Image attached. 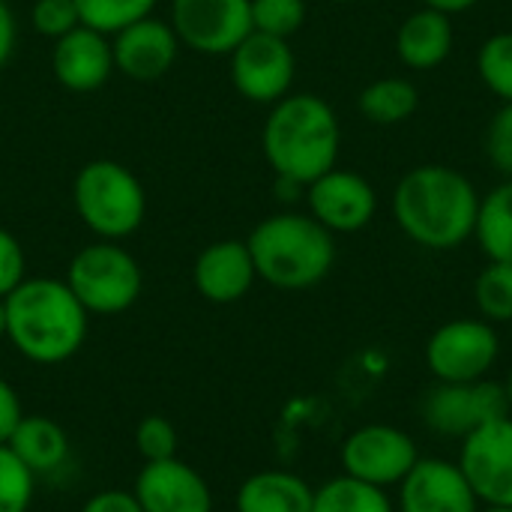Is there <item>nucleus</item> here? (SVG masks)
<instances>
[{"mask_svg": "<svg viewBox=\"0 0 512 512\" xmlns=\"http://www.w3.org/2000/svg\"><path fill=\"white\" fill-rule=\"evenodd\" d=\"M21 417H24V411H21V402H18L15 390L0 378V447L12 438Z\"/></svg>", "mask_w": 512, "mask_h": 512, "instance_id": "obj_35", "label": "nucleus"}, {"mask_svg": "<svg viewBox=\"0 0 512 512\" xmlns=\"http://www.w3.org/2000/svg\"><path fill=\"white\" fill-rule=\"evenodd\" d=\"M75 6L84 27L114 36L117 30L153 15L156 0H75Z\"/></svg>", "mask_w": 512, "mask_h": 512, "instance_id": "obj_25", "label": "nucleus"}, {"mask_svg": "<svg viewBox=\"0 0 512 512\" xmlns=\"http://www.w3.org/2000/svg\"><path fill=\"white\" fill-rule=\"evenodd\" d=\"M51 69H54V78L60 87H66L72 93H93L114 72L111 39L93 27L78 24L66 36L54 39Z\"/></svg>", "mask_w": 512, "mask_h": 512, "instance_id": "obj_17", "label": "nucleus"}, {"mask_svg": "<svg viewBox=\"0 0 512 512\" xmlns=\"http://www.w3.org/2000/svg\"><path fill=\"white\" fill-rule=\"evenodd\" d=\"M66 285L87 315H120L141 297L144 273L120 243L96 240L75 252L66 270Z\"/></svg>", "mask_w": 512, "mask_h": 512, "instance_id": "obj_6", "label": "nucleus"}, {"mask_svg": "<svg viewBox=\"0 0 512 512\" xmlns=\"http://www.w3.org/2000/svg\"><path fill=\"white\" fill-rule=\"evenodd\" d=\"M0 339H6V303L0 297Z\"/></svg>", "mask_w": 512, "mask_h": 512, "instance_id": "obj_38", "label": "nucleus"}, {"mask_svg": "<svg viewBox=\"0 0 512 512\" xmlns=\"http://www.w3.org/2000/svg\"><path fill=\"white\" fill-rule=\"evenodd\" d=\"M315 489L288 471L252 474L237 492V512H312Z\"/></svg>", "mask_w": 512, "mask_h": 512, "instance_id": "obj_20", "label": "nucleus"}, {"mask_svg": "<svg viewBox=\"0 0 512 512\" xmlns=\"http://www.w3.org/2000/svg\"><path fill=\"white\" fill-rule=\"evenodd\" d=\"M312 512H393V501L384 489L342 474L315 489Z\"/></svg>", "mask_w": 512, "mask_h": 512, "instance_id": "obj_24", "label": "nucleus"}, {"mask_svg": "<svg viewBox=\"0 0 512 512\" xmlns=\"http://www.w3.org/2000/svg\"><path fill=\"white\" fill-rule=\"evenodd\" d=\"M306 0H252V30L291 39L306 24Z\"/></svg>", "mask_w": 512, "mask_h": 512, "instance_id": "obj_28", "label": "nucleus"}, {"mask_svg": "<svg viewBox=\"0 0 512 512\" xmlns=\"http://www.w3.org/2000/svg\"><path fill=\"white\" fill-rule=\"evenodd\" d=\"M480 192L474 180L453 168L426 162L402 174L393 192V219L402 234L432 252H450L474 237Z\"/></svg>", "mask_w": 512, "mask_h": 512, "instance_id": "obj_1", "label": "nucleus"}, {"mask_svg": "<svg viewBox=\"0 0 512 512\" xmlns=\"http://www.w3.org/2000/svg\"><path fill=\"white\" fill-rule=\"evenodd\" d=\"M3 303L6 339L30 363L57 366L81 351L87 339V309L66 279H24Z\"/></svg>", "mask_w": 512, "mask_h": 512, "instance_id": "obj_2", "label": "nucleus"}, {"mask_svg": "<svg viewBox=\"0 0 512 512\" xmlns=\"http://www.w3.org/2000/svg\"><path fill=\"white\" fill-rule=\"evenodd\" d=\"M456 45L453 15L438 12L432 6L414 9L396 30V54L402 66L414 72H432L450 60Z\"/></svg>", "mask_w": 512, "mask_h": 512, "instance_id": "obj_19", "label": "nucleus"}, {"mask_svg": "<svg viewBox=\"0 0 512 512\" xmlns=\"http://www.w3.org/2000/svg\"><path fill=\"white\" fill-rule=\"evenodd\" d=\"M477 75L501 102H512V30L492 33L480 45Z\"/></svg>", "mask_w": 512, "mask_h": 512, "instance_id": "obj_27", "label": "nucleus"}, {"mask_svg": "<svg viewBox=\"0 0 512 512\" xmlns=\"http://www.w3.org/2000/svg\"><path fill=\"white\" fill-rule=\"evenodd\" d=\"M333 3H360V0H333Z\"/></svg>", "mask_w": 512, "mask_h": 512, "instance_id": "obj_41", "label": "nucleus"}, {"mask_svg": "<svg viewBox=\"0 0 512 512\" xmlns=\"http://www.w3.org/2000/svg\"><path fill=\"white\" fill-rule=\"evenodd\" d=\"M504 393H507V408H510V417H512V372H510V378L504 381Z\"/></svg>", "mask_w": 512, "mask_h": 512, "instance_id": "obj_39", "label": "nucleus"}, {"mask_svg": "<svg viewBox=\"0 0 512 512\" xmlns=\"http://www.w3.org/2000/svg\"><path fill=\"white\" fill-rule=\"evenodd\" d=\"M501 339L486 318H456L441 324L426 342V366L438 384L483 381L498 363Z\"/></svg>", "mask_w": 512, "mask_h": 512, "instance_id": "obj_7", "label": "nucleus"}, {"mask_svg": "<svg viewBox=\"0 0 512 512\" xmlns=\"http://www.w3.org/2000/svg\"><path fill=\"white\" fill-rule=\"evenodd\" d=\"M30 24L39 36L60 39L81 24L75 0H33Z\"/></svg>", "mask_w": 512, "mask_h": 512, "instance_id": "obj_31", "label": "nucleus"}, {"mask_svg": "<svg viewBox=\"0 0 512 512\" xmlns=\"http://www.w3.org/2000/svg\"><path fill=\"white\" fill-rule=\"evenodd\" d=\"M399 512H480V498L456 462L420 456L399 483Z\"/></svg>", "mask_w": 512, "mask_h": 512, "instance_id": "obj_15", "label": "nucleus"}, {"mask_svg": "<svg viewBox=\"0 0 512 512\" xmlns=\"http://www.w3.org/2000/svg\"><path fill=\"white\" fill-rule=\"evenodd\" d=\"M111 51H114V72L132 81H159L162 75L171 72L180 54V39L171 21L147 15L117 30L111 39Z\"/></svg>", "mask_w": 512, "mask_h": 512, "instance_id": "obj_14", "label": "nucleus"}, {"mask_svg": "<svg viewBox=\"0 0 512 512\" xmlns=\"http://www.w3.org/2000/svg\"><path fill=\"white\" fill-rule=\"evenodd\" d=\"M132 495L144 512H213L207 480L177 456L165 462H147Z\"/></svg>", "mask_w": 512, "mask_h": 512, "instance_id": "obj_16", "label": "nucleus"}, {"mask_svg": "<svg viewBox=\"0 0 512 512\" xmlns=\"http://www.w3.org/2000/svg\"><path fill=\"white\" fill-rule=\"evenodd\" d=\"M483 0H423V6H432L438 12H447V15H459V12H468L474 6H480Z\"/></svg>", "mask_w": 512, "mask_h": 512, "instance_id": "obj_37", "label": "nucleus"}, {"mask_svg": "<svg viewBox=\"0 0 512 512\" xmlns=\"http://www.w3.org/2000/svg\"><path fill=\"white\" fill-rule=\"evenodd\" d=\"M81 512H144L138 498L132 492H117V489H108V492H99L93 495Z\"/></svg>", "mask_w": 512, "mask_h": 512, "instance_id": "obj_34", "label": "nucleus"}, {"mask_svg": "<svg viewBox=\"0 0 512 512\" xmlns=\"http://www.w3.org/2000/svg\"><path fill=\"white\" fill-rule=\"evenodd\" d=\"M474 240L489 261L512 264V177L480 198Z\"/></svg>", "mask_w": 512, "mask_h": 512, "instance_id": "obj_23", "label": "nucleus"}, {"mask_svg": "<svg viewBox=\"0 0 512 512\" xmlns=\"http://www.w3.org/2000/svg\"><path fill=\"white\" fill-rule=\"evenodd\" d=\"M480 512H512V507H486V510Z\"/></svg>", "mask_w": 512, "mask_h": 512, "instance_id": "obj_40", "label": "nucleus"}, {"mask_svg": "<svg viewBox=\"0 0 512 512\" xmlns=\"http://www.w3.org/2000/svg\"><path fill=\"white\" fill-rule=\"evenodd\" d=\"M6 447L24 462V468L33 477L54 474L69 456V438H66L63 426H57L48 417H36V414L18 420Z\"/></svg>", "mask_w": 512, "mask_h": 512, "instance_id": "obj_21", "label": "nucleus"}, {"mask_svg": "<svg viewBox=\"0 0 512 512\" xmlns=\"http://www.w3.org/2000/svg\"><path fill=\"white\" fill-rule=\"evenodd\" d=\"M264 159L276 177L309 186L339 162L342 126L330 102L315 93H288L276 105L261 129Z\"/></svg>", "mask_w": 512, "mask_h": 512, "instance_id": "obj_3", "label": "nucleus"}, {"mask_svg": "<svg viewBox=\"0 0 512 512\" xmlns=\"http://www.w3.org/2000/svg\"><path fill=\"white\" fill-rule=\"evenodd\" d=\"M15 36H18L15 12H12V6L6 0H0V69L9 63V57L15 51Z\"/></svg>", "mask_w": 512, "mask_h": 512, "instance_id": "obj_36", "label": "nucleus"}, {"mask_svg": "<svg viewBox=\"0 0 512 512\" xmlns=\"http://www.w3.org/2000/svg\"><path fill=\"white\" fill-rule=\"evenodd\" d=\"M486 507H512V417L492 420L462 438L456 462Z\"/></svg>", "mask_w": 512, "mask_h": 512, "instance_id": "obj_12", "label": "nucleus"}, {"mask_svg": "<svg viewBox=\"0 0 512 512\" xmlns=\"http://www.w3.org/2000/svg\"><path fill=\"white\" fill-rule=\"evenodd\" d=\"M474 300L489 324L512 321V264L489 261L474 282Z\"/></svg>", "mask_w": 512, "mask_h": 512, "instance_id": "obj_26", "label": "nucleus"}, {"mask_svg": "<svg viewBox=\"0 0 512 512\" xmlns=\"http://www.w3.org/2000/svg\"><path fill=\"white\" fill-rule=\"evenodd\" d=\"M72 204L81 222L102 240L135 234L147 213L141 180L114 159H93L72 180Z\"/></svg>", "mask_w": 512, "mask_h": 512, "instance_id": "obj_5", "label": "nucleus"}, {"mask_svg": "<svg viewBox=\"0 0 512 512\" xmlns=\"http://www.w3.org/2000/svg\"><path fill=\"white\" fill-rule=\"evenodd\" d=\"M303 198L309 216L318 219L330 234H357L378 213L375 186L363 174L339 165L321 174L318 180H312Z\"/></svg>", "mask_w": 512, "mask_h": 512, "instance_id": "obj_13", "label": "nucleus"}, {"mask_svg": "<svg viewBox=\"0 0 512 512\" xmlns=\"http://www.w3.org/2000/svg\"><path fill=\"white\" fill-rule=\"evenodd\" d=\"M171 27L180 45L228 57L252 33V0H171Z\"/></svg>", "mask_w": 512, "mask_h": 512, "instance_id": "obj_9", "label": "nucleus"}, {"mask_svg": "<svg viewBox=\"0 0 512 512\" xmlns=\"http://www.w3.org/2000/svg\"><path fill=\"white\" fill-rule=\"evenodd\" d=\"M24 270H27V258L18 237L0 228V297L12 294L27 279Z\"/></svg>", "mask_w": 512, "mask_h": 512, "instance_id": "obj_33", "label": "nucleus"}, {"mask_svg": "<svg viewBox=\"0 0 512 512\" xmlns=\"http://www.w3.org/2000/svg\"><path fill=\"white\" fill-rule=\"evenodd\" d=\"M336 234L318 219L297 210H282L261 219L246 246L258 279L279 291H306L321 285L336 264Z\"/></svg>", "mask_w": 512, "mask_h": 512, "instance_id": "obj_4", "label": "nucleus"}, {"mask_svg": "<svg viewBox=\"0 0 512 512\" xmlns=\"http://www.w3.org/2000/svg\"><path fill=\"white\" fill-rule=\"evenodd\" d=\"M486 156L504 177H512V102H501L486 129Z\"/></svg>", "mask_w": 512, "mask_h": 512, "instance_id": "obj_32", "label": "nucleus"}, {"mask_svg": "<svg viewBox=\"0 0 512 512\" xmlns=\"http://www.w3.org/2000/svg\"><path fill=\"white\" fill-rule=\"evenodd\" d=\"M510 417L504 384L471 381V384H438L423 402V420L432 432L447 438H468L480 426Z\"/></svg>", "mask_w": 512, "mask_h": 512, "instance_id": "obj_11", "label": "nucleus"}, {"mask_svg": "<svg viewBox=\"0 0 512 512\" xmlns=\"http://www.w3.org/2000/svg\"><path fill=\"white\" fill-rule=\"evenodd\" d=\"M231 84L255 105H276L291 93L297 57L288 39L252 30L231 54Z\"/></svg>", "mask_w": 512, "mask_h": 512, "instance_id": "obj_10", "label": "nucleus"}, {"mask_svg": "<svg viewBox=\"0 0 512 512\" xmlns=\"http://www.w3.org/2000/svg\"><path fill=\"white\" fill-rule=\"evenodd\" d=\"M255 261L246 240H216L210 243L192 267V282L198 294L216 306L237 303L255 285Z\"/></svg>", "mask_w": 512, "mask_h": 512, "instance_id": "obj_18", "label": "nucleus"}, {"mask_svg": "<svg viewBox=\"0 0 512 512\" xmlns=\"http://www.w3.org/2000/svg\"><path fill=\"white\" fill-rule=\"evenodd\" d=\"M360 114L375 126H399L411 120L420 108V90L411 78L387 75L366 84L357 96Z\"/></svg>", "mask_w": 512, "mask_h": 512, "instance_id": "obj_22", "label": "nucleus"}, {"mask_svg": "<svg viewBox=\"0 0 512 512\" xmlns=\"http://www.w3.org/2000/svg\"><path fill=\"white\" fill-rule=\"evenodd\" d=\"M135 450L147 462H165L177 456V432L165 417H144L135 429Z\"/></svg>", "mask_w": 512, "mask_h": 512, "instance_id": "obj_30", "label": "nucleus"}, {"mask_svg": "<svg viewBox=\"0 0 512 512\" xmlns=\"http://www.w3.org/2000/svg\"><path fill=\"white\" fill-rule=\"evenodd\" d=\"M420 462L417 441L390 423H369L351 432L342 444V468L348 477L378 489L399 486Z\"/></svg>", "mask_w": 512, "mask_h": 512, "instance_id": "obj_8", "label": "nucleus"}, {"mask_svg": "<svg viewBox=\"0 0 512 512\" xmlns=\"http://www.w3.org/2000/svg\"><path fill=\"white\" fill-rule=\"evenodd\" d=\"M36 477L24 468V462L3 444L0 447V512H27L33 501Z\"/></svg>", "mask_w": 512, "mask_h": 512, "instance_id": "obj_29", "label": "nucleus"}]
</instances>
